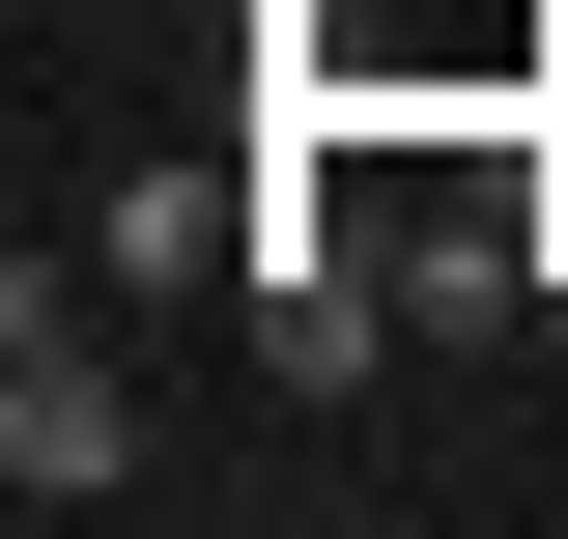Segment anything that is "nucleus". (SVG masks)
Returning <instances> with one entry per match:
<instances>
[{"label": "nucleus", "instance_id": "f257e3e1", "mask_svg": "<svg viewBox=\"0 0 568 539\" xmlns=\"http://www.w3.org/2000/svg\"><path fill=\"white\" fill-rule=\"evenodd\" d=\"M142 482V398H114V284L0 256V511H114Z\"/></svg>", "mask_w": 568, "mask_h": 539}, {"label": "nucleus", "instance_id": "f03ea898", "mask_svg": "<svg viewBox=\"0 0 568 539\" xmlns=\"http://www.w3.org/2000/svg\"><path fill=\"white\" fill-rule=\"evenodd\" d=\"M342 29H369V0H256V85H369Z\"/></svg>", "mask_w": 568, "mask_h": 539}]
</instances>
